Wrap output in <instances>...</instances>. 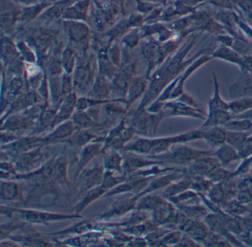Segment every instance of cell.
<instances>
[{
  "instance_id": "6da1fadb",
  "label": "cell",
  "mask_w": 252,
  "mask_h": 247,
  "mask_svg": "<svg viewBox=\"0 0 252 247\" xmlns=\"http://www.w3.org/2000/svg\"><path fill=\"white\" fill-rule=\"evenodd\" d=\"M1 212L5 215H11L16 214L23 219L24 221L36 224H48L51 222L60 221V220H68V219L81 217L78 214H63L57 213L47 212L36 210H26V209L5 208L2 207Z\"/></svg>"
},
{
  "instance_id": "7a4b0ae2",
  "label": "cell",
  "mask_w": 252,
  "mask_h": 247,
  "mask_svg": "<svg viewBox=\"0 0 252 247\" xmlns=\"http://www.w3.org/2000/svg\"><path fill=\"white\" fill-rule=\"evenodd\" d=\"M211 152H202L197 151L187 146H178L170 152H166L164 153L158 155H149L148 158L156 161H167L173 164H182L186 163L193 162L197 158L208 155Z\"/></svg>"
},
{
  "instance_id": "3957f363",
  "label": "cell",
  "mask_w": 252,
  "mask_h": 247,
  "mask_svg": "<svg viewBox=\"0 0 252 247\" xmlns=\"http://www.w3.org/2000/svg\"><path fill=\"white\" fill-rule=\"evenodd\" d=\"M48 158V152H45L42 148H34L29 152L18 155L14 165L17 171L27 173L42 167Z\"/></svg>"
},
{
  "instance_id": "277c9868",
  "label": "cell",
  "mask_w": 252,
  "mask_h": 247,
  "mask_svg": "<svg viewBox=\"0 0 252 247\" xmlns=\"http://www.w3.org/2000/svg\"><path fill=\"white\" fill-rule=\"evenodd\" d=\"M127 154L124 155L123 174L128 176L135 172L139 171L144 167L162 164V161H156L151 158H145L141 154L132 152H126Z\"/></svg>"
},
{
  "instance_id": "5b68a950",
  "label": "cell",
  "mask_w": 252,
  "mask_h": 247,
  "mask_svg": "<svg viewBox=\"0 0 252 247\" xmlns=\"http://www.w3.org/2000/svg\"><path fill=\"white\" fill-rule=\"evenodd\" d=\"M104 166L96 165L90 169H85L79 175L77 178L80 180V192L85 193L87 191L101 184L104 174Z\"/></svg>"
},
{
  "instance_id": "8992f818",
  "label": "cell",
  "mask_w": 252,
  "mask_h": 247,
  "mask_svg": "<svg viewBox=\"0 0 252 247\" xmlns=\"http://www.w3.org/2000/svg\"><path fill=\"white\" fill-rule=\"evenodd\" d=\"M141 198L139 194H137L135 196L127 199L115 202L110 209L105 212L103 213L100 217L102 218H108V217H114V216L122 215L125 213L129 212L131 210L136 209L137 203L138 199Z\"/></svg>"
},
{
  "instance_id": "52a82bcc",
  "label": "cell",
  "mask_w": 252,
  "mask_h": 247,
  "mask_svg": "<svg viewBox=\"0 0 252 247\" xmlns=\"http://www.w3.org/2000/svg\"><path fill=\"white\" fill-rule=\"evenodd\" d=\"M103 146L101 143H88L84 146L79 156L78 161L77 167H76V173H75V179L77 178L79 175L82 173V170H85V167L97 156L98 154L102 152Z\"/></svg>"
},
{
  "instance_id": "ba28073f",
  "label": "cell",
  "mask_w": 252,
  "mask_h": 247,
  "mask_svg": "<svg viewBox=\"0 0 252 247\" xmlns=\"http://www.w3.org/2000/svg\"><path fill=\"white\" fill-rule=\"evenodd\" d=\"M42 143V138L31 137L22 138L13 141L11 143L5 144V150L20 155L25 152L34 149L39 143Z\"/></svg>"
},
{
  "instance_id": "9c48e42d",
  "label": "cell",
  "mask_w": 252,
  "mask_h": 247,
  "mask_svg": "<svg viewBox=\"0 0 252 247\" xmlns=\"http://www.w3.org/2000/svg\"><path fill=\"white\" fill-rule=\"evenodd\" d=\"M91 0H79L67 7L63 14L65 20L80 21L86 19Z\"/></svg>"
},
{
  "instance_id": "30bf717a",
  "label": "cell",
  "mask_w": 252,
  "mask_h": 247,
  "mask_svg": "<svg viewBox=\"0 0 252 247\" xmlns=\"http://www.w3.org/2000/svg\"><path fill=\"white\" fill-rule=\"evenodd\" d=\"M64 27L70 39L73 41H83L89 34L88 25L79 21L65 20L64 22Z\"/></svg>"
},
{
  "instance_id": "8fae6325",
  "label": "cell",
  "mask_w": 252,
  "mask_h": 247,
  "mask_svg": "<svg viewBox=\"0 0 252 247\" xmlns=\"http://www.w3.org/2000/svg\"><path fill=\"white\" fill-rule=\"evenodd\" d=\"M75 127L76 126L73 121H66L64 124L59 126L55 131L47 136V137L42 138V143L57 141L68 139L74 133Z\"/></svg>"
},
{
  "instance_id": "7c38bea8",
  "label": "cell",
  "mask_w": 252,
  "mask_h": 247,
  "mask_svg": "<svg viewBox=\"0 0 252 247\" xmlns=\"http://www.w3.org/2000/svg\"><path fill=\"white\" fill-rule=\"evenodd\" d=\"M217 160L221 165L225 166L240 158L238 151L228 144H222L215 152Z\"/></svg>"
},
{
  "instance_id": "4fadbf2b",
  "label": "cell",
  "mask_w": 252,
  "mask_h": 247,
  "mask_svg": "<svg viewBox=\"0 0 252 247\" xmlns=\"http://www.w3.org/2000/svg\"><path fill=\"white\" fill-rule=\"evenodd\" d=\"M106 192H107V191L101 186V185L87 191L85 192V196L82 198L80 202L76 205V214H79V212H81L84 209L86 208L88 205L92 204L94 201L102 196L103 195H105Z\"/></svg>"
},
{
  "instance_id": "5bb4252c",
  "label": "cell",
  "mask_w": 252,
  "mask_h": 247,
  "mask_svg": "<svg viewBox=\"0 0 252 247\" xmlns=\"http://www.w3.org/2000/svg\"><path fill=\"white\" fill-rule=\"evenodd\" d=\"M124 157L120 155L116 149L110 153H106L104 160V167L106 170L123 173Z\"/></svg>"
},
{
  "instance_id": "9a60e30c",
  "label": "cell",
  "mask_w": 252,
  "mask_h": 247,
  "mask_svg": "<svg viewBox=\"0 0 252 247\" xmlns=\"http://www.w3.org/2000/svg\"><path fill=\"white\" fill-rule=\"evenodd\" d=\"M20 192L18 185L15 182L4 180L1 181V198L4 201H14L20 199Z\"/></svg>"
},
{
  "instance_id": "2e32d148",
  "label": "cell",
  "mask_w": 252,
  "mask_h": 247,
  "mask_svg": "<svg viewBox=\"0 0 252 247\" xmlns=\"http://www.w3.org/2000/svg\"><path fill=\"white\" fill-rule=\"evenodd\" d=\"M225 139L226 131L216 126L208 131L203 132V139L212 146H221L225 143Z\"/></svg>"
},
{
  "instance_id": "e0dca14e",
  "label": "cell",
  "mask_w": 252,
  "mask_h": 247,
  "mask_svg": "<svg viewBox=\"0 0 252 247\" xmlns=\"http://www.w3.org/2000/svg\"><path fill=\"white\" fill-rule=\"evenodd\" d=\"M74 1L75 0H60L57 1L55 4L50 7L41 17L47 19H57L61 16L63 17L66 9L72 5Z\"/></svg>"
},
{
  "instance_id": "ac0fdd59",
  "label": "cell",
  "mask_w": 252,
  "mask_h": 247,
  "mask_svg": "<svg viewBox=\"0 0 252 247\" xmlns=\"http://www.w3.org/2000/svg\"><path fill=\"white\" fill-rule=\"evenodd\" d=\"M230 120V115L227 111L220 109L209 110V115L202 127H215L224 124Z\"/></svg>"
},
{
  "instance_id": "d6986e66",
  "label": "cell",
  "mask_w": 252,
  "mask_h": 247,
  "mask_svg": "<svg viewBox=\"0 0 252 247\" xmlns=\"http://www.w3.org/2000/svg\"><path fill=\"white\" fill-rule=\"evenodd\" d=\"M65 99L64 102L62 104L59 109L58 112H57V116H56L55 122L61 121V120L64 119L70 116L71 112H73V108L75 105H76V96L74 94L66 95Z\"/></svg>"
},
{
  "instance_id": "ffe728a7",
  "label": "cell",
  "mask_w": 252,
  "mask_h": 247,
  "mask_svg": "<svg viewBox=\"0 0 252 247\" xmlns=\"http://www.w3.org/2000/svg\"><path fill=\"white\" fill-rule=\"evenodd\" d=\"M90 81L91 72L89 68L85 66L79 67L75 72L73 86L80 90H85L89 85Z\"/></svg>"
},
{
  "instance_id": "44dd1931",
  "label": "cell",
  "mask_w": 252,
  "mask_h": 247,
  "mask_svg": "<svg viewBox=\"0 0 252 247\" xmlns=\"http://www.w3.org/2000/svg\"><path fill=\"white\" fill-rule=\"evenodd\" d=\"M166 201L160 196L156 195H147L137 203V210H149L154 211L160 206L163 205Z\"/></svg>"
},
{
  "instance_id": "7402d4cb",
  "label": "cell",
  "mask_w": 252,
  "mask_h": 247,
  "mask_svg": "<svg viewBox=\"0 0 252 247\" xmlns=\"http://www.w3.org/2000/svg\"><path fill=\"white\" fill-rule=\"evenodd\" d=\"M20 10L14 8H2L1 25L4 29H9L19 21Z\"/></svg>"
},
{
  "instance_id": "603a6c76",
  "label": "cell",
  "mask_w": 252,
  "mask_h": 247,
  "mask_svg": "<svg viewBox=\"0 0 252 247\" xmlns=\"http://www.w3.org/2000/svg\"><path fill=\"white\" fill-rule=\"evenodd\" d=\"M126 179H127V176L125 175L123 176H116L115 172L106 170L104 172V177L101 185L107 192H108L110 189L123 183Z\"/></svg>"
},
{
  "instance_id": "cb8c5ba5",
  "label": "cell",
  "mask_w": 252,
  "mask_h": 247,
  "mask_svg": "<svg viewBox=\"0 0 252 247\" xmlns=\"http://www.w3.org/2000/svg\"><path fill=\"white\" fill-rule=\"evenodd\" d=\"M95 136L91 133L85 131L74 132L70 137L67 139V141L73 146L84 147L92 141Z\"/></svg>"
},
{
  "instance_id": "d4e9b609",
  "label": "cell",
  "mask_w": 252,
  "mask_h": 247,
  "mask_svg": "<svg viewBox=\"0 0 252 247\" xmlns=\"http://www.w3.org/2000/svg\"><path fill=\"white\" fill-rule=\"evenodd\" d=\"M48 4L42 3L40 4H33V5L26 6L20 10L19 20L29 21L34 19L40 12L42 11Z\"/></svg>"
},
{
  "instance_id": "484cf974",
  "label": "cell",
  "mask_w": 252,
  "mask_h": 247,
  "mask_svg": "<svg viewBox=\"0 0 252 247\" xmlns=\"http://www.w3.org/2000/svg\"><path fill=\"white\" fill-rule=\"evenodd\" d=\"M224 128L227 131L246 133L252 130V122L246 119L234 120L227 121L223 124Z\"/></svg>"
},
{
  "instance_id": "4316f807",
  "label": "cell",
  "mask_w": 252,
  "mask_h": 247,
  "mask_svg": "<svg viewBox=\"0 0 252 247\" xmlns=\"http://www.w3.org/2000/svg\"><path fill=\"white\" fill-rule=\"evenodd\" d=\"M145 84L143 80L135 78L131 81L128 87V103L131 104L138 99L144 90Z\"/></svg>"
},
{
  "instance_id": "83f0119b",
  "label": "cell",
  "mask_w": 252,
  "mask_h": 247,
  "mask_svg": "<svg viewBox=\"0 0 252 247\" xmlns=\"http://www.w3.org/2000/svg\"><path fill=\"white\" fill-rule=\"evenodd\" d=\"M67 159L64 155L57 158V175L55 181L58 183H67Z\"/></svg>"
},
{
  "instance_id": "f1b7e54d",
  "label": "cell",
  "mask_w": 252,
  "mask_h": 247,
  "mask_svg": "<svg viewBox=\"0 0 252 247\" xmlns=\"http://www.w3.org/2000/svg\"><path fill=\"white\" fill-rule=\"evenodd\" d=\"M54 32L50 30L40 29L33 34V39L40 48H46L54 36Z\"/></svg>"
},
{
  "instance_id": "f546056e",
  "label": "cell",
  "mask_w": 252,
  "mask_h": 247,
  "mask_svg": "<svg viewBox=\"0 0 252 247\" xmlns=\"http://www.w3.org/2000/svg\"><path fill=\"white\" fill-rule=\"evenodd\" d=\"M109 91L110 88L106 80L104 78H98L94 84L91 93L94 99L101 100L108 95Z\"/></svg>"
},
{
  "instance_id": "4dcf8cb0",
  "label": "cell",
  "mask_w": 252,
  "mask_h": 247,
  "mask_svg": "<svg viewBox=\"0 0 252 247\" xmlns=\"http://www.w3.org/2000/svg\"><path fill=\"white\" fill-rule=\"evenodd\" d=\"M247 139V134L246 133L226 131L225 143L229 146L235 148L236 149H238Z\"/></svg>"
},
{
  "instance_id": "1f68e13d",
  "label": "cell",
  "mask_w": 252,
  "mask_h": 247,
  "mask_svg": "<svg viewBox=\"0 0 252 247\" xmlns=\"http://www.w3.org/2000/svg\"><path fill=\"white\" fill-rule=\"evenodd\" d=\"M73 122L74 123L76 127L81 129L88 128V127L95 126V121L82 110H79L73 115Z\"/></svg>"
},
{
  "instance_id": "d6a6232c",
  "label": "cell",
  "mask_w": 252,
  "mask_h": 247,
  "mask_svg": "<svg viewBox=\"0 0 252 247\" xmlns=\"http://www.w3.org/2000/svg\"><path fill=\"white\" fill-rule=\"evenodd\" d=\"M252 108V99H240L229 104V109L234 114H240Z\"/></svg>"
},
{
  "instance_id": "836d02e7",
  "label": "cell",
  "mask_w": 252,
  "mask_h": 247,
  "mask_svg": "<svg viewBox=\"0 0 252 247\" xmlns=\"http://www.w3.org/2000/svg\"><path fill=\"white\" fill-rule=\"evenodd\" d=\"M152 123H153V120L150 116L147 114H141L137 118L134 124V130L141 133L145 134L148 132L149 128L151 127Z\"/></svg>"
},
{
  "instance_id": "e575fe53",
  "label": "cell",
  "mask_w": 252,
  "mask_h": 247,
  "mask_svg": "<svg viewBox=\"0 0 252 247\" xmlns=\"http://www.w3.org/2000/svg\"><path fill=\"white\" fill-rule=\"evenodd\" d=\"M92 222L89 220H85V221L81 222L69 229H64V230L61 231V232H55V233L51 234V235H67V234L79 233L82 232V231L91 230L93 228Z\"/></svg>"
},
{
  "instance_id": "d590c367",
  "label": "cell",
  "mask_w": 252,
  "mask_h": 247,
  "mask_svg": "<svg viewBox=\"0 0 252 247\" xmlns=\"http://www.w3.org/2000/svg\"><path fill=\"white\" fill-rule=\"evenodd\" d=\"M215 93L214 97L212 98L211 102H209V110L212 109H220V110L228 111L229 109V105L225 103L219 95L218 92V84L215 82Z\"/></svg>"
},
{
  "instance_id": "8d00e7d4",
  "label": "cell",
  "mask_w": 252,
  "mask_h": 247,
  "mask_svg": "<svg viewBox=\"0 0 252 247\" xmlns=\"http://www.w3.org/2000/svg\"><path fill=\"white\" fill-rule=\"evenodd\" d=\"M32 124V119L27 118H16L10 120L7 124H5V129L10 130H18L26 129Z\"/></svg>"
},
{
  "instance_id": "74e56055",
  "label": "cell",
  "mask_w": 252,
  "mask_h": 247,
  "mask_svg": "<svg viewBox=\"0 0 252 247\" xmlns=\"http://www.w3.org/2000/svg\"><path fill=\"white\" fill-rule=\"evenodd\" d=\"M187 229L189 231L191 238L197 240L203 239V238H206V228L201 223H191L189 226H187Z\"/></svg>"
},
{
  "instance_id": "f35d334b",
  "label": "cell",
  "mask_w": 252,
  "mask_h": 247,
  "mask_svg": "<svg viewBox=\"0 0 252 247\" xmlns=\"http://www.w3.org/2000/svg\"><path fill=\"white\" fill-rule=\"evenodd\" d=\"M189 183L187 181H181V183L171 185L163 192V197L169 198V197L175 196L177 193L184 190V188H187Z\"/></svg>"
},
{
  "instance_id": "ab89813d",
  "label": "cell",
  "mask_w": 252,
  "mask_h": 247,
  "mask_svg": "<svg viewBox=\"0 0 252 247\" xmlns=\"http://www.w3.org/2000/svg\"><path fill=\"white\" fill-rule=\"evenodd\" d=\"M56 116H57V112H54L50 108H46L42 112V116H41V123L42 125L46 126V127L52 125L55 123Z\"/></svg>"
},
{
  "instance_id": "60d3db41",
  "label": "cell",
  "mask_w": 252,
  "mask_h": 247,
  "mask_svg": "<svg viewBox=\"0 0 252 247\" xmlns=\"http://www.w3.org/2000/svg\"><path fill=\"white\" fill-rule=\"evenodd\" d=\"M240 158H246L252 155V139H247L238 149Z\"/></svg>"
},
{
  "instance_id": "b9f144b4",
  "label": "cell",
  "mask_w": 252,
  "mask_h": 247,
  "mask_svg": "<svg viewBox=\"0 0 252 247\" xmlns=\"http://www.w3.org/2000/svg\"><path fill=\"white\" fill-rule=\"evenodd\" d=\"M181 235L179 232H172V233L166 234L162 238V242L165 245H171V244H178L181 242Z\"/></svg>"
},
{
  "instance_id": "7bdbcfd3",
  "label": "cell",
  "mask_w": 252,
  "mask_h": 247,
  "mask_svg": "<svg viewBox=\"0 0 252 247\" xmlns=\"http://www.w3.org/2000/svg\"><path fill=\"white\" fill-rule=\"evenodd\" d=\"M72 50H67L63 55V66L65 68L67 72H70L73 68V54Z\"/></svg>"
},
{
  "instance_id": "ee69618b",
  "label": "cell",
  "mask_w": 252,
  "mask_h": 247,
  "mask_svg": "<svg viewBox=\"0 0 252 247\" xmlns=\"http://www.w3.org/2000/svg\"><path fill=\"white\" fill-rule=\"evenodd\" d=\"M25 223H8V224L3 225L2 224L1 226V232H2V237L4 235H5V236H8V234L11 232H13V231L16 230V229H20L22 226H24Z\"/></svg>"
},
{
  "instance_id": "f6af8a7d",
  "label": "cell",
  "mask_w": 252,
  "mask_h": 247,
  "mask_svg": "<svg viewBox=\"0 0 252 247\" xmlns=\"http://www.w3.org/2000/svg\"><path fill=\"white\" fill-rule=\"evenodd\" d=\"M73 85V82H72L71 78L67 75L64 76L63 81H62V93L63 94H70L71 93Z\"/></svg>"
},
{
  "instance_id": "bcb514c9",
  "label": "cell",
  "mask_w": 252,
  "mask_h": 247,
  "mask_svg": "<svg viewBox=\"0 0 252 247\" xmlns=\"http://www.w3.org/2000/svg\"><path fill=\"white\" fill-rule=\"evenodd\" d=\"M235 117L238 118V119H246L252 122V108L249 109V110L246 111V112L238 114Z\"/></svg>"
},
{
  "instance_id": "7dc6e473",
  "label": "cell",
  "mask_w": 252,
  "mask_h": 247,
  "mask_svg": "<svg viewBox=\"0 0 252 247\" xmlns=\"http://www.w3.org/2000/svg\"><path fill=\"white\" fill-rule=\"evenodd\" d=\"M17 3L24 4L26 6L33 5V4H37V0H13Z\"/></svg>"
}]
</instances>
